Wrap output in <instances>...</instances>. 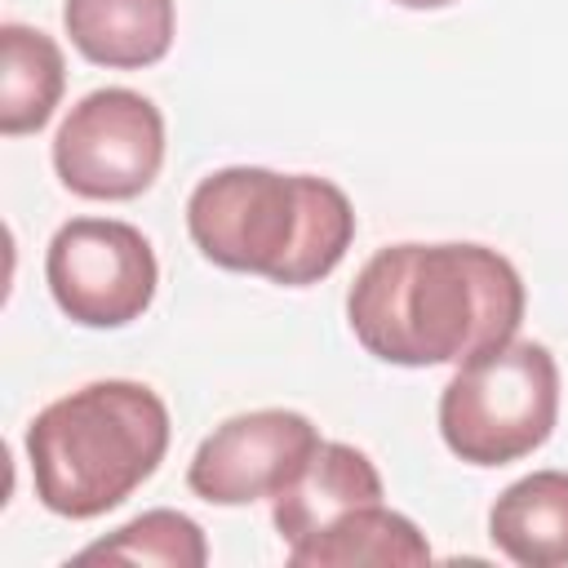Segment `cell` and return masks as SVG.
I'll return each mask as SVG.
<instances>
[{
    "mask_svg": "<svg viewBox=\"0 0 568 568\" xmlns=\"http://www.w3.org/2000/svg\"><path fill=\"white\" fill-rule=\"evenodd\" d=\"M493 546L524 568L568 564V470H532L515 479L488 510Z\"/></svg>",
    "mask_w": 568,
    "mask_h": 568,
    "instance_id": "10",
    "label": "cell"
},
{
    "mask_svg": "<svg viewBox=\"0 0 568 568\" xmlns=\"http://www.w3.org/2000/svg\"><path fill=\"white\" fill-rule=\"evenodd\" d=\"M346 320L355 342L386 364H466L515 337L524 280L484 244H390L355 275Z\"/></svg>",
    "mask_w": 568,
    "mask_h": 568,
    "instance_id": "1",
    "label": "cell"
},
{
    "mask_svg": "<svg viewBox=\"0 0 568 568\" xmlns=\"http://www.w3.org/2000/svg\"><path fill=\"white\" fill-rule=\"evenodd\" d=\"M44 280L67 320L84 328H124L151 306L160 266L138 226L115 217H71L49 240Z\"/></svg>",
    "mask_w": 568,
    "mask_h": 568,
    "instance_id": "5",
    "label": "cell"
},
{
    "mask_svg": "<svg viewBox=\"0 0 568 568\" xmlns=\"http://www.w3.org/2000/svg\"><path fill=\"white\" fill-rule=\"evenodd\" d=\"M559 417V368L541 342L470 355L439 395V435L470 466H506L541 448Z\"/></svg>",
    "mask_w": 568,
    "mask_h": 568,
    "instance_id": "4",
    "label": "cell"
},
{
    "mask_svg": "<svg viewBox=\"0 0 568 568\" xmlns=\"http://www.w3.org/2000/svg\"><path fill=\"white\" fill-rule=\"evenodd\" d=\"M271 519L280 528V537L288 546L315 537L320 528H328L333 519L382 501V475L368 462V453L337 444V439H320V448L311 453V462L271 497Z\"/></svg>",
    "mask_w": 568,
    "mask_h": 568,
    "instance_id": "8",
    "label": "cell"
},
{
    "mask_svg": "<svg viewBox=\"0 0 568 568\" xmlns=\"http://www.w3.org/2000/svg\"><path fill=\"white\" fill-rule=\"evenodd\" d=\"M169 448V408L142 382H89L27 426L36 497L62 519H98L155 475Z\"/></svg>",
    "mask_w": 568,
    "mask_h": 568,
    "instance_id": "3",
    "label": "cell"
},
{
    "mask_svg": "<svg viewBox=\"0 0 568 568\" xmlns=\"http://www.w3.org/2000/svg\"><path fill=\"white\" fill-rule=\"evenodd\" d=\"M164 164V115L133 89H98L71 106L53 138V169L84 200H133Z\"/></svg>",
    "mask_w": 568,
    "mask_h": 568,
    "instance_id": "6",
    "label": "cell"
},
{
    "mask_svg": "<svg viewBox=\"0 0 568 568\" xmlns=\"http://www.w3.org/2000/svg\"><path fill=\"white\" fill-rule=\"evenodd\" d=\"M395 4H404V9H444L453 0H395Z\"/></svg>",
    "mask_w": 568,
    "mask_h": 568,
    "instance_id": "14",
    "label": "cell"
},
{
    "mask_svg": "<svg viewBox=\"0 0 568 568\" xmlns=\"http://www.w3.org/2000/svg\"><path fill=\"white\" fill-rule=\"evenodd\" d=\"M320 448L311 417L293 408H257L226 417L191 457L186 484L213 506H248L275 497Z\"/></svg>",
    "mask_w": 568,
    "mask_h": 568,
    "instance_id": "7",
    "label": "cell"
},
{
    "mask_svg": "<svg viewBox=\"0 0 568 568\" xmlns=\"http://www.w3.org/2000/svg\"><path fill=\"white\" fill-rule=\"evenodd\" d=\"M186 231L213 266L302 288L346 257L355 209L328 178L235 164L191 191Z\"/></svg>",
    "mask_w": 568,
    "mask_h": 568,
    "instance_id": "2",
    "label": "cell"
},
{
    "mask_svg": "<svg viewBox=\"0 0 568 568\" xmlns=\"http://www.w3.org/2000/svg\"><path fill=\"white\" fill-rule=\"evenodd\" d=\"M155 564V568H204L209 541L204 528L182 510H146L115 528L111 537L84 546L75 564Z\"/></svg>",
    "mask_w": 568,
    "mask_h": 568,
    "instance_id": "13",
    "label": "cell"
},
{
    "mask_svg": "<svg viewBox=\"0 0 568 568\" xmlns=\"http://www.w3.org/2000/svg\"><path fill=\"white\" fill-rule=\"evenodd\" d=\"M430 546L417 532V524L408 515L386 510L382 501L359 506L342 519H333L328 528H320L315 537L288 546V564L293 568H355V564H426Z\"/></svg>",
    "mask_w": 568,
    "mask_h": 568,
    "instance_id": "11",
    "label": "cell"
},
{
    "mask_svg": "<svg viewBox=\"0 0 568 568\" xmlns=\"http://www.w3.org/2000/svg\"><path fill=\"white\" fill-rule=\"evenodd\" d=\"M67 84V62L53 36L4 22L0 27V133L22 138L49 124Z\"/></svg>",
    "mask_w": 568,
    "mask_h": 568,
    "instance_id": "12",
    "label": "cell"
},
{
    "mask_svg": "<svg viewBox=\"0 0 568 568\" xmlns=\"http://www.w3.org/2000/svg\"><path fill=\"white\" fill-rule=\"evenodd\" d=\"M62 27L89 62L138 71L169 53L173 0H67Z\"/></svg>",
    "mask_w": 568,
    "mask_h": 568,
    "instance_id": "9",
    "label": "cell"
}]
</instances>
